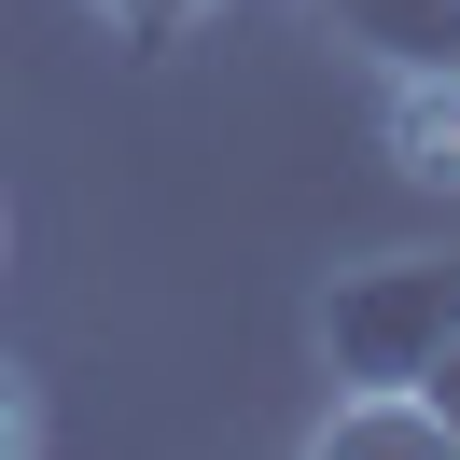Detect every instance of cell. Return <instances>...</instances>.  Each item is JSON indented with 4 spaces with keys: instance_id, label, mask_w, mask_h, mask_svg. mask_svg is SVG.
Listing matches in <instances>:
<instances>
[{
    "instance_id": "7a4b0ae2",
    "label": "cell",
    "mask_w": 460,
    "mask_h": 460,
    "mask_svg": "<svg viewBox=\"0 0 460 460\" xmlns=\"http://www.w3.org/2000/svg\"><path fill=\"white\" fill-rule=\"evenodd\" d=\"M376 140L419 196H460V70H376Z\"/></svg>"
},
{
    "instance_id": "8992f818",
    "label": "cell",
    "mask_w": 460,
    "mask_h": 460,
    "mask_svg": "<svg viewBox=\"0 0 460 460\" xmlns=\"http://www.w3.org/2000/svg\"><path fill=\"white\" fill-rule=\"evenodd\" d=\"M432 404H447V432H460V349H447V363H432Z\"/></svg>"
},
{
    "instance_id": "277c9868",
    "label": "cell",
    "mask_w": 460,
    "mask_h": 460,
    "mask_svg": "<svg viewBox=\"0 0 460 460\" xmlns=\"http://www.w3.org/2000/svg\"><path fill=\"white\" fill-rule=\"evenodd\" d=\"M98 14H112V42H126V57H168V42H196L209 14H224V0H98Z\"/></svg>"
},
{
    "instance_id": "5b68a950",
    "label": "cell",
    "mask_w": 460,
    "mask_h": 460,
    "mask_svg": "<svg viewBox=\"0 0 460 460\" xmlns=\"http://www.w3.org/2000/svg\"><path fill=\"white\" fill-rule=\"evenodd\" d=\"M42 447V391H29V363L0 349V460H29Z\"/></svg>"
},
{
    "instance_id": "52a82bcc",
    "label": "cell",
    "mask_w": 460,
    "mask_h": 460,
    "mask_svg": "<svg viewBox=\"0 0 460 460\" xmlns=\"http://www.w3.org/2000/svg\"><path fill=\"white\" fill-rule=\"evenodd\" d=\"M0 265H14V196H0Z\"/></svg>"
},
{
    "instance_id": "6da1fadb",
    "label": "cell",
    "mask_w": 460,
    "mask_h": 460,
    "mask_svg": "<svg viewBox=\"0 0 460 460\" xmlns=\"http://www.w3.org/2000/svg\"><path fill=\"white\" fill-rule=\"evenodd\" d=\"M460 349V265L447 252H363L321 279V363L335 391H432Z\"/></svg>"
},
{
    "instance_id": "3957f363",
    "label": "cell",
    "mask_w": 460,
    "mask_h": 460,
    "mask_svg": "<svg viewBox=\"0 0 460 460\" xmlns=\"http://www.w3.org/2000/svg\"><path fill=\"white\" fill-rule=\"evenodd\" d=\"M307 447H321V460H447L460 432H447L432 391H335V404L307 419Z\"/></svg>"
}]
</instances>
